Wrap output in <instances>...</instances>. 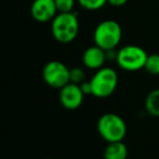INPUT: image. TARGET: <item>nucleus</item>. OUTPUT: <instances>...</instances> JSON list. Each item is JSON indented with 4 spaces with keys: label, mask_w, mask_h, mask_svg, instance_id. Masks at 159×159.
Listing matches in <instances>:
<instances>
[{
    "label": "nucleus",
    "mask_w": 159,
    "mask_h": 159,
    "mask_svg": "<svg viewBox=\"0 0 159 159\" xmlns=\"http://www.w3.org/2000/svg\"><path fill=\"white\" fill-rule=\"evenodd\" d=\"M145 69L149 74L152 75H159V55L152 53L148 55L147 60L145 63Z\"/></svg>",
    "instance_id": "nucleus-12"
},
{
    "label": "nucleus",
    "mask_w": 159,
    "mask_h": 159,
    "mask_svg": "<svg viewBox=\"0 0 159 159\" xmlns=\"http://www.w3.org/2000/svg\"><path fill=\"white\" fill-rule=\"evenodd\" d=\"M84 95L82 89L79 84L69 83L66 86L60 89L59 99L61 105L68 110H75L80 108L84 99Z\"/></svg>",
    "instance_id": "nucleus-7"
},
{
    "label": "nucleus",
    "mask_w": 159,
    "mask_h": 159,
    "mask_svg": "<svg viewBox=\"0 0 159 159\" xmlns=\"http://www.w3.org/2000/svg\"><path fill=\"white\" fill-rule=\"evenodd\" d=\"M122 37V30L119 23L113 20H106L97 25L94 32L95 45L106 51H111L119 45Z\"/></svg>",
    "instance_id": "nucleus-3"
},
{
    "label": "nucleus",
    "mask_w": 159,
    "mask_h": 159,
    "mask_svg": "<svg viewBox=\"0 0 159 159\" xmlns=\"http://www.w3.org/2000/svg\"><path fill=\"white\" fill-rule=\"evenodd\" d=\"M51 33L55 39L62 44L74 40L79 34V20L73 12L59 13L52 20Z\"/></svg>",
    "instance_id": "nucleus-1"
},
{
    "label": "nucleus",
    "mask_w": 159,
    "mask_h": 159,
    "mask_svg": "<svg viewBox=\"0 0 159 159\" xmlns=\"http://www.w3.org/2000/svg\"><path fill=\"white\" fill-rule=\"evenodd\" d=\"M128 148L122 141L108 143L104 150L105 159H126Z\"/></svg>",
    "instance_id": "nucleus-10"
},
{
    "label": "nucleus",
    "mask_w": 159,
    "mask_h": 159,
    "mask_svg": "<svg viewBox=\"0 0 159 159\" xmlns=\"http://www.w3.org/2000/svg\"><path fill=\"white\" fill-rule=\"evenodd\" d=\"M107 0H79V3L86 10H98L105 6Z\"/></svg>",
    "instance_id": "nucleus-13"
},
{
    "label": "nucleus",
    "mask_w": 159,
    "mask_h": 159,
    "mask_svg": "<svg viewBox=\"0 0 159 159\" xmlns=\"http://www.w3.org/2000/svg\"><path fill=\"white\" fill-rule=\"evenodd\" d=\"M148 55L142 47L135 45L124 46L117 53V63L125 71H137L145 68Z\"/></svg>",
    "instance_id": "nucleus-5"
},
{
    "label": "nucleus",
    "mask_w": 159,
    "mask_h": 159,
    "mask_svg": "<svg viewBox=\"0 0 159 159\" xmlns=\"http://www.w3.org/2000/svg\"><path fill=\"white\" fill-rule=\"evenodd\" d=\"M128 0H107V2H109L111 6L115 7H121V6L125 5Z\"/></svg>",
    "instance_id": "nucleus-17"
},
{
    "label": "nucleus",
    "mask_w": 159,
    "mask_h": 159,
    "mask_svg": "<svg viewBox=\"0 0 159 159\" xmlns=\"http://www.w3.org/2000/svg\"><path fill=\"white\" fill-rule=\"evenodd\" d=\"M85 80V73L81 68L70 69V82L74 84H82Z\"/></svg>",
    "instance_id": "nucleus-14"
},
{
    "label": "nucleus",
    "mask_w": 159,
    "mask_h": 159,
    "mask_svg": "<svg viewBox=\"0 0 159 159\" xmlns=\"http://www.w3.org/2000/svg\"><path fill=\"white\" fill-rule=\"evenodd\" d=\"M99 135L108 143L123 141L126 134V125L120 116L112 112L102 115L97 122Z\"/></svg>",
    "instance_id": "nucleus-2"
},
{
    "label": "nucleus",
    "mask_w": 159,
    "mask_h": 159,
    "mask_svg": "<svg viewBox=\"0 0 159 159\" xmlns=\"http://www.w3.org/2000/svg\"><path fill=\"white\" fill-rule=\"evenodd\" d=\"M145 109L152 117L159 118V89L149 92L146 96Z\"/></svg>",
    "instance_id": "nucleus-11"
},
{
    "label": "nucleus",
    "mask_w": 159,
    "mask_h": 159,
    "mask_svg": "<svg viewBox=\"0 0 159 159\" xmlns=\"http://www.w3.org/2000/svg\"><path fill=\"white\" fill-rule=\"evenodd\" d=\"M58 12L55 0H34L31 7V14L37 22L45 23L56 18Z\"/></svg>",
    "instance_id": "nucleus-8"
},
{
    "label": "nucleus",
    "mask_w": 159,
    "mask_h": 159,
    "mask_svg": "<svg viewBox=\"0 0 159 159\" xmlns=\"http://www.w3.org/2000/svg\"><path fill=\"white\" fill-rule=\"evenodd\" d=\"M92 95L106 98L112 95L118 85V74L111 68H102L91 79Z\"/></svg>",
    "instance_id": "nucleus-4"
},
{
    "label": "nucleus",
    "mask_w": 159,
    "mask_h": 159,
    "mask_svg": "<svg viewBox=\"0 0 159 159\" xmlns=\"http://www.w3.org/2000/svg\"><path fill=\"white\" fill-rule=\"evenodd\" d=\"M80 86H81V89H82L83 93L85 94V95H92V86H91V82H83L82 84H80Z\"/></svg>",
    "instance_id": "nucleus-16"
},
{
    "label": "nucleus",
    "mask_w": 159,
    "mask_h": 159,
    "mask_svg": "<svg viewBox=\"0 0 159 159\" xmlns=\"http://www.w3.org/2000/svg\"><path fill=\"white\" fill-rule=\"evenodd\" d=\"M55 2L59 13L72 12L74 7V0H55Z\"/></svg>",
    "instance_id": "nucleus-15"
},
{
    "label": "nucleus",
    "mask_w": 159,
    "mask_h": 159,
    "mask_svg": "<svg viewBox=\"0 0 159 159\" xmlns=\"http://www.w3.org/2000/svg\"><path fill=\"white\" fill-rule=\"evenodd\" d=\"M107 59V51L97 45L87 48L83 53V63L91 70H99L102 68Z\"/></svg>",
    "instance_id": "nucleus-9"
},
{
    "label": "nucleus",
    "mask_w": 159,
    "mask_h": 159,
    "mask_svg": "<svg viewBox=\"0 0 159 159\" xmlns=\"http://www.w3.org/2000/svg\"><path fill=\"white\" fill-rule=\"evenodd\" d=\"M43 79L50 87L61 89L70 83V69L63 62L52 60L45 64L43 69Z\"/></svg>",
    "instance_id": "nucleus-6"
}]
</instances>
